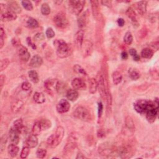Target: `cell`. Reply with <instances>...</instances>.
<instances>
[{
    "instance_id": "6f0895ef",
    "label": "cell",
    "mask_w": 159,
    "mask_h": 159,
    "mask_svg": "<svg viewBox=\"0 0 159 159\" xmlns=\"http://www.w3.org/2000/svg\"><path fill=\"white\" fill-rule=\"evenodd\" d=\"M12 44L14 46L17 47H18L21 45V43H20L19 39H17V38H15L12 39Z\"/></svg>"
},
{
    "instance_id": "4316f807",
    "label": "cell",
    "mask_w": 159,
    "mask_h": 159,
    "mask_svg": "<svg viewBox=\"0 0 159 159\" xmlns=\"http://www.w3.org/2000/svg\"><path fill=\"white\" fill-rule=\"evenodd\" d=\"M34 101L38 104H42L46 101V98L44 94L41 92H36L33 96Z\"/></svg>"
},
{
    "instance_id": "ffe728a7",
    "label": "cell",
    "mask_w": 159,
    "mask_h": 159,
    "mask_svg": "<svg viewBox=\"0 0 159 159\" xmlns=\"http://www.w3.org/2000/svg\"><path fill=\"white\" fill-rule=\"evenodd\" d=\"M17 19L16 14L10 11H6L5 13L1 14V20L3 21H14Z\"/></svg>"
},
{
    "instance_id": "8fae6325",
    "label": "cell",
    "mask_w": 159,
    "mask_h": 159,
    "mask_svg": "<svg viewBox=\"0 0 159 159\" xmlns=\"http://www.w3.org/2000/svg\"><path fill=\"white\" fill-rule=\"evenodd\" d=\"M81 50L85 57L90 56L93 52L92 42L88 40H85V41H83Z\"/></svg>"
},
{
    "instance_id": "4dcf8cb0",
    "label": "cell",
    "mask_w": 159,
    "mask_h": 159,
    "mask_svg": "<svg viewBox=\"0 0 159 159\" xmlns=\"http://www.w3.org/2000/svg\"><path fill=\"white\" fill-rule=\"evenodd\" d=\"M125 125L126 127L130 130V131H134L135 130V124H134V122L132 119V118L129 116H128L126 117L125 119Z\"/></svg>"
},
{
    "instance_id": "f546056e",
    "label": "cell",
    "mask_w": 159,
    "mask_h": 159,
    "mask_svg": "<svg viewBox=\"0 0 159 159\" xmlns=\"http://www.w3.org/2000/svg\"><path fill=\"white\" fill-rule=\"evenodd\" d=\"M26 26L29 28L36 29L39 27V22L36 19L29 17L28 18L27 21H26Z\"/></svg>"
},
{
    "instance_id": "6125c7cd",
    "label": "cell",
    "mask_w": 159,
    "mask_h": 159,
    "mask_svg": "<svg viewBox=\"0 0 159 159\" xmlns=\"http://www.w3.org/2000/svg\"><path fill=\"white\" fill-rule=\"evenodd\" d=\"M4 36H0V49H2L4 46Z\"/></svg>"
},
{
    "instance_id": "ee69618b",
    "label": "cell",
    "mask_w": 159,
    "mask_h": 159,
    "mask_svg": "<svg viewBox=\"0 0 159 159\" xmlns=\"http://www.w3.org/2000/svg\"><path fill=\"white\" fill-rule=\"evenodd\" d=\"M40 11L42 14L47 16L50 13V8L47 3H44L41 6Z\"/></svg>"
},
{
    "instance_id": "6da1fadb",
    "label": "cell",
    "mask_w": 159,
    "mask_h": 159,
    "mask_svg": "<svg viewBox=\"0 0 159 159\" xmlns=\"http://www.w3.org/2000/svg\"><path fill=\"white\" fill-rule=\"evenodd\" d=\"M54 46L56 48L57 56L62 58L71 56L73 52L72 46L66 43L63 39H56L54 41Z\"/></svg>"
},
{
    "instance_id": "681fc988",
    "label": "cell",
    "mask_w": 159,
    "mask_h": 159,
    "mask_svg": "<svg viewBox=\"0 0 159 159\" xmlns=\"http://www.w3.org/2000/svg\"><path fill=\"white\" fill-rule=\"evenodd\" d=\"M30 152V148L29 147H24L22 148L21 152V158H27L29 155Z\"/></svg>"
},
{
    "instance_id": "9a60e30c",
    "label": "cell",
    "mask_w": 159,
    "mask_h": 159,
    "mask_svg": "<svg viewBox=\"0 0 159 159\" xmlns=\"http://www.w3.org/2000/svg\"><path fill=\"white\" fill-rule=\"evenodd\" d=\"M8 10L15 14H20L22 11V8L17 2L11 1L8 3Z\"/></svg>"
},
{
    "instance_id": "52a82bcc",
    "label": "cell",
    "mask_w": 159,
    "mask_h": 159,
    "mask_svg": "<svg viewBox=\"0 0 159 159\" xmlns=\"http://www.w3.org/2000/svg\"><path fill=\"white\" fill-rule=\"evenodd\" d=\"M117 152L120 157L122 158H130L132 155L131 154L132 149L130 147L126 145H123L119 147L118 149H117Z\"/></svg>"
},
{
    "instance_id": "7402d4cb",
    "label": "cell",
    "mask_w": 159,
    "mask_h": 159,
    "mask_svg": "<svg viewBox=\"0 0 159 159\" xmlns=\"http://www.w3.org/2000/svg\"><path fill=\"white\" fill-rule=\"evenodd\" d=\"M26 144H27V146L29 148L36 147L38 144V139L37 137V136L34 134L30 136L27 141H26Z\"/></svg>"
},
{
    "instance_id": "2e32d148",
    "label": "cell",
    "mask_w": 159,
    "mask_h": 159,
    "mask_svg": "<svg viewBox=\"0 0 159 159\" xmlns=\"http://www.w3.org/2000/svg\"><path fill=\"white\" fill-rule=\"evenodd\" d=\"M20 133L13 127L9 131V138L12 144H18L20 142Z\"/></svg>"
},
{
    "instance_id": "d6a6232c",
    "label": "cell",
    "mask_w": 159,
    "mask_h": 159,
    "mask_svg": "<svg viewBox=\"0 0 159 159\" xmlns=\"http://www.w3.org/2000/svg\"><path fill=\"white\" fill-rule=\"evenodd\" d=\"M147 2L146 1H142L139 2L137 3V10L139 11V13L143 15L147 11Z\"/></svg>"
},
{
    "instance_id": "30bf717a",
    "label": "cell",
    "mask_w": 159,
    "mask_h": 159,
    "mask_svg": "<svg viewBox=\"0 0 159 159\" xmlns=\"http://www.w3.org/2000/svg\"><path fill=\"white\" fill-rule=\"evenodd\" d=\"M70 108V104L69 102L65 99L61 100L57 104L56 109L59 113H65L69 111Z\"/></svg>"
},
{
    "instance_id": "8992f818",
    "label": "cell",
    "mask_w": 159,
    "mask_h": 159,
    "mask_svg": "<svg viewBox=\"0 0 159 159\" xmlns=\"http://www.w3.org/2000/svg\"><path fill=\"white\" fill-rule=\"evenodd\" d=\"M97 82H98V88H99V92L101 95V97L106 100V90L108 87L106 86L104 83V76L101 73H100L97 75Z\"/></svg>"
},
{
    "instance_id": "5b68a950",
    "label": "cell",
    "mask_w": 159,
    "mask_h": 159,
    "mask_svg": "<svg viewBox=\"0 0 159 159\" xmlns=\"http://www.w3.org/2000/svg\"><path fill=\"white\" fill-rule=\"evenodd\" d=\"M85 2L82 1V0H78V1H70L69 2V5L71 8V10L73 11V13L79 16L82 13L83 9L85 6Z\"/></svg>"
},
{
    "instance_id": "680465c9",
    "label": "cell",
    "mask_w": 159,
    "mask_h": 159,
    "mask_svg": "<svg viewBox=\"0 0 159 159\" xmlns=\"http://www.w3.org/2000/svg\"><path fill=\"white\" fill-rule=\"evenodd\" d=\"M101 4L104 6H108V7H111V1H106V0H104V1H101Z\"/></svg>"
},
{
    "instance_id": "60d3db41",
    "label": "cell",
    "mask_w": 159,
    "mask_h": 159,
    "mask_svg": "<svg viewBox=\"0 0 159 159\" xmlns=\"http://www.w3.org/2000/svg\"><path fill=\"white\" fill-rule=\"evenodd\" d=\"M126 14L128 17L133 21V22H137V15L136 12L133 9L131 8H129L128 10L126 11Z\"/></svg>"
},
{
    "instance_id": "277c9868",
    "label": "cell",
    "mask_w": 159,
    "mask_h": 159,
    "mask_svg": "<svg viewBox=\"0 0 159 159\" xmlns=\"http://www.w3.org/2000/svg\"><path fill=\"white\" fill-rule=\"evenodd\" d=\"M54 22L56 26L59 29H64L68 26V21L63 13H59L54 17Z\"/></svg>"
},
{
    "instance_id": "e0dca14e",
    "label": "cell",
    "mask_w": 159,
    "mask_h": 159,
    "mask_svg": "<svg viewBox=\"0 0 159 159\" xmlns=\"http://www.w3.org/2000/svg\"><path fill=\"white\" fill-rule=\"evenodd\" d=\"M43 64V59L39 55L34 56L29 62V66L32 68H38Z\"/></svg>"
},
{
    "instance_id": "e7e4bbea",
    "label": "cell",
    "mask_w": 159,
    "mask_h": 159,
    "mask_svg": "<svg viewBox=\"0 0 159 159\" xmlns=\"http://www.w3.org/2000/svg\"><path fill=\"white\" fill-rule=\"evenodd\" d=\"M129 54H130L131 56H132V57L135 56L136 54H137V51H136V50L135 49H130L129 50Z\"/></svg>"
},
{
    "instance_id": "d6986e66",
    "label": "cell",
    "mask_w": 159,
    "mask_h": 159,
    "mask_svg": "<svg viewBox=\"0 0 159 159\" xmlns=\"http://www.w3.org/2000/svg\"><path fill=\"white\" fill-rule=\"evenodd\" d=\"M68 139V142L67 143L66 146L64 147V152L67 154H71L76 147V143L75 140H72V137Z\"/></svg>"
},
{
    "instance_id": "03108f58",
    "label": "cell",
    "mask_w": 159,
    "mask_h": 159,
    "mask_svg": "<svg viewBox=\"0 0 159 159\" xmlns=\"http://www.w3.org/2000/svg\"><path fill=\"white\" fill-rule=\"evenodd\" d=\"M133 58L135 61H139L140 60V56L138 54H136L135 56L133 57Z\"/></svg>"
},
{
    "instance_id": "8d00e7d4",
    "label": "cell",
    "mask_w": 159,
    "mask_h": 159,
    "mask_svg": "<svg viewBox=\"0 0 159 159\" xmlns=\"http://www.w3.org/2000/svg\"><path fill=\"white\" fill-rule=\"evenodd\" d=\"M13 128L20 134L24 128L22 120L21 119H19L15 121L13 124Z\"/></svg>"
},
{
    "instance_id": "9f6ffc18",
    "label": "cell",
    "mask_w": 159,
    "mask_h": 159,
    "mask_svg": "<svg viewBox=\"0 0 159 159\" xmlns=\"http://www.w3.org/2000/svg\"><path fill=\"white\" fill-rule=\"evenodd\" d=\"M7 139H8V137L5 134L4 135L2 139H1V148H2V150L3 148V146H4L6 142H7Z\"/></svg>"
},
{
    "instance_id": "ab89813d",
    "label": "cell",
    "mask_w": 159,
    "mask_h": 159,
    "mask_svg": "<svg viewBox=\"0 0 159 159\" xmlns=\"http://www.w3.org/2000/svg\"><path fill=\"white\" fill-rule=\"evenodd\" d=\"M129 75L130 78L133 80H137L140 78V74L137 70L134 68H131L129 70Z\"/></svg>"
},
{
    "instance_id": "9c48e42d",
    "label": "cell",
    "mask_w": 159,
    "mask_h": 159,
    "mask_svg": "<svg viewBox=\"0 0 159 159\" xmlns=\"http://www.w3.org/2000/svg\"><path fill=\"white\" fill-rule=\"evenodd\" d=\"M17 52H18V55L21 60L24 62H27L29 61L31 57V54L28 52L27 48L22 46L21 44V45L18 47Z\"/></svg>"
},
{
    "instance_id": "cb8c5ba5",
    "label": "cell",
    "mask_w": 159,
    "mask_h": 159,
    "mask_svg": "<svg viewBox=\"0 0 159 159\" xmlns=\"http://www.w3.org/2000/svg\"><path fill=\"white\" fill-rule=\"evenodd\" d=\"M87 21H88V18L86 13H83L82 14H80L77 20L78 27L80 28H84L87 24Z\"/></svg>"
},
{
    "instance_id": "816d5d0a",
    "label": "cell",
    "mask_w": 159,
    "mask_h": 159,
    "mask_svg": "<svg viewBox=\"0 0 159 159\" xmlns=\"http://www.w3.org/2000/svg\"><path fill=\"white\" fill-rule=\"evenodd\" d=\"M44 39H45V36H44V34L42 32L37 33L34 37V40L35 41L39 42V41H42Z\"/></svg>"
},
{
    "instance_id": "94428289",
    "label": "cell",
    "mask_w": 159,
    "mask_h": 159,
    "mask_svg": "<svg viewBox=\"0 0 159 159\" xmlns=\"http://www.w3.org/2000/svg\"><path fill=\"white\" fill-rule=\"evenodd\" d=\"M117 22H118V24L120 26V27H122V26H124V24H125V21L122 18H119Z\"/></svg>"
},
{
    "instance_id": "f35d334b",
    "label": "cell",
    "mask_w": 159,
    "mask_h": 159,
    "mask_svg": "<svg viewBox=\"0 0 159 159\" xmlns=\"http://www.w3.org/2000/svg\"><path fill=\"white\" fill-rule=\"evenodd\" d=\"M122 76L120 72L116 71V72H114L112 74V80H113V83H114V85H117L119 84L122 81Z\"/></svg>"
},
{
    "instance_id": "7bdbcfd3",
    "label": "cell",
    "mask_w": 159,
    "mask_h": 159,
    "mask_svg": "<svg viewBox=\"0 0 159 159\" xmlns=\"http://www.w3.org/2000/svg\"><path fill=\"white\" fill-rule=\"evenodd\" d=\"M133 41V37L130 32H127L124 37V42L127 45H130Z\"/></svg>"
},
{
    "instance_id": "003e7915",
    "label": "cell",
    "mask_w": 159,
    "mask_h": 159,
    "mask_svg": "<svg viewBox=\"0 0 159 159\" xmlns=\"http://www.w3.org/2000/svg\"><path fill=\"white\" fill-rule=\"evenodd\" d=\"M85 158V157L82 154H78L76 157V158Z\"/></svg>"
},
{
    "instance_id": "4fadbf2b",
    "label": "cell",
    "mask_w": 159,
    "mask_h": 159,
    "mask_svg": "<svg viewBox=\"0 0 159 159\" xmlns=\"http://www.w3.org/2000/svg\"><path fill=\"white\" fill-rule=\"evenodd\" d=\"M114 151L112 146L110 143L102 144L99 147V153L102 155H110Z\"/></svg>"
},
{
    "instance_id": "1f68e13d",
    "label": "cell",
    "mask_w": 159,
    "mask_h": 159,
    "mask_svg": "<svg viewBox=\"0 0 159 159\" xmlns=\"http://www.w3.org/2000/svg\"><path fill=\"white\" fill-rule=\"evenodd\" d=\"M47 144L51 147H56L57 146H58L59 143L56 139L55 134L51 135L48 137L47 140Z\"/></svg>"
},
{
    "instance_id": "91938a15",
    "label": "cell",
    "mask_w": 159,
    "mask_h": 159,
    "mask_svg": "<svg viewBox=\"0 0 159 159\" xmlns=\"http://www.w3.org/2000/svg\"><path fill=\"white\" fill-rule=\"evenodd\" d=\"M27 42H28V44H29V46H31L34 49H36V46H35L34 45V44L32 42V41H31V39L30 38H27Z\"/></svg>"
},
{
    "instance_id": "c3c4849f",
    "label": "cell",
    "mask_w": 159,
    "mask_h": 159,
    "mask_svg": "<svg viewBox=\"0 0 159 159\" xmlns=\"http://www.w3.org/2000/svg\"><path fill=\"white\" fill-rule=\"evenodd\" d=\"M10 64V60L8 58H3L1 60V65H0V71L3 72Z\"/></svg>"
},
{
    "instance_id": "3957f363",
    "label": "cell",
    "mask_w": 159,
    "mask_h": 159,
    "mask_svg": "<svg viewBox=\"0 0 159 159\" xmlns=\"http://www.w3.org/2000/svg\"><path fill=\"white\" fill-rule=\"evenodd\" d=\"M73 114L76 118L82 121H88L92 119L90 112L83 106H78Z\"/></svg>"
},
{
    "instance_id": "be15d7a7",
    "label": "cell",
    "mask_w": 159,
    "mask_h": 159,
    "mask_svg": "<svg viewBox=\"0 0 159 159\" xmlns=\"http://www.w3.org/2000/svg\"><path fill=\"white\" fill-rule=\"evenodd\" d=\"M121 58L123 60H126L128 58V53L126 51H123L121 53Z\"/></svg>"
},
{
    "instance_id": "b9f144b4",
    "label": "cell",
    "mask_w": 159,
    "mask_h": 159,
    "mask_svg": "<svg viewBox=\"0 0 159 159\" xmlns=\"http://www.w3.org/2000/svg\"><path fill=\"white\" fill-rule=\"evenodd\" d=\"M41 130H42V129H41L40 122L37 121V122H35L34 126H33V128H32V134L38 136L40 133Z\"/></svg>"
},
{
    "instance_id": "d4e9b609",
    "label": "cell",
    "mask_w": 159,
    "mask_h": 159,
    "mask_svg": "<svg viewBox=\"0 0 159 159\" xmlns=\"http://www.w3.org/2000/svg\"><path fill=\"white\" fill-rule=\"evenodd\" d=\"M23 105L24 103L22 101L20 100H16L11 104V110L14 113H16L21 110V109L23 106Z\"/></svg>"
},
{
    "instance_id": "484cf974",
    "label": "cell",
    "mask_w": 159,
    "mask_h": 159,
    "mask_svg": "<svg viewBox=\"0 0 159 159\" xmlns=\"http://www.w3.org/2000/svg\"><path fill=\"white\" fill-rule=\"evenodd\" d=\"M98 89V82L96 79L92 78L89 80V92L92 94H94Z\"/></svg>"
},
{
    "instance_id": "db71d44e",
    "label": "cell",
    "mask_w": 159,
    "mask_h": 159,
    "mask_svg": "<svg viewBox=\"0 0 159 159\" xmlns=\"http://www.w3.org/2000/svg\"><path fill=\"white\" fill-rule=\"evenodd\" d=\"M98 118H101L102 114H103V105L101 102L98 103Z\"/></svg>"
},
{
    "instance_id": "ac0fdd59",
    "label": "cell",
    "mask_w": 159,
    "mask_h": 159,
    "mask_svg": "<svg viewBox=\"0 0 159 159\" xmlns=\"http://www.w3.org/2000/svg\"><path fill=\"white\" fill-rule=\"evenodd\" d=\"M158 108H154L146 112V118L148 122H154L155 121L158 114Z\"/></svg>"
},
{
    "instance_id": "f5cc1de1",
    "label": "cell",
    "mask_w": 159,
    "mask_h": 159,
    "mask_svg": "<svg viewBox=\"0 0 159 159\" xmlns=\"http://www.w3.org/2000/svg\"><path fill=\"white\" fill-rule=\"evenodd\" d=\"M32 87L31 84L28 82H24L21 85V88L24 91H29Z\"/></svg>"
},
{
    "instance_id": "d590c367",
    "label": "cell",
    "mask_w": 159,
    "mask_h": 159,
    "mask_svg": "<svg viewBox=\"0 0 159 159\" xmlns=\"http://www.w3.org/2000/svg\"><path fill=\"white\" fill-rule=\"evenodd\" d=\"M141 56L144 58H151L154 54V52L149 48H145L141 51Z\"/></svg>"
},
{
    "instance_id": "f907efd6",
    "label": "cell",
    "mask_w": 159,
    "mask_h": 159,
    "mask_svg": "<svg viewBox=\"0 0 159 159\" xmlns=\"http://www.w3.org/2000/svg\"><path fill=\"white\" fill-rule=\"evenodd\" d=\"M46 35L47 38L49 39H52L54 38L55 36V32L54 31V30H53L52 28H49L47 29L46 31Z\"/></svg>"
},
{
    "instance_id": "11a10c76",
    "label": "cell",
    "mask_w": 159,
    "mask_h": 159,
    "mask_svg": "<svg viewBox=\"0 0 159 159\" xmlns=\"http://www.w3.org/2000/svg\"><path fill=\"white\" fill-rule=\"evenodd\" d=\"M5 80H6L5 76L4 75H1V76H0V87H1V89H2L5 83Z\"/></svg>"
},
{
    "instance_id": "ba28073f",
    "label": "cell",
    "mask_w": 159,
    "mask_h": 159,
    "mask_svg": "<svg viewBox=\"0 0 159 159\" xmlns=\"http://www.w3.org/2000/svg\"><path fill=\"white\" fill-rule=\"evenodd\" d=\"M58 80L56 79H48L44 82V87L49 94H52L54 91H56V86Z\"/></svg>"
},
{
    "instance_id": "836d02e7",
    "label": "cell",
    "mask_w": 159,
    "mask_h": 159,
    "mask_svg": "<svg viewBox=\"0 0 159 159\" xmlns=\"http://www.w3.org/2000/svg\"><path fill=\"white\" fill-rule=\"evenodd\" d=\"M29 77L31 81L34 83H38L39 82V77L38 72L35 70H30L28 72Z\"/></svg>"
},
{
    "instance_id": "f6af8a7d",
    "label": "cell",
    "mask_w": 159,
    "mask_h": 159,
    "mask_svg": "<svg viewBox=\"0 0 159 159\" xmlns=\"http://www.w3.org/2000/svg\"><path fill=\"white\" fill-rule=\"evenodd\" d=\"M21 4L24 8L26 10L31 11L33 10V5L31 2L28 1V0H25V1H22Z\"/></svg>"
},
{
    "instance_id": "603a6c76",
    "label": "cell",
    "mask_w": 159,
    "mask_h": 159,
    "mask_svg": "<svg viewBox=\"0 0 159 159\" xmlns=\"http://www.w3.org/2000/svg\"><path fill=\"white\" fill-rule=\"evenodd\" d=\"M78 96H79V94L78 92L74 89L68 90L66 93V96H67V99L71 101H76L78 98Z\"/></svg>"
},
{
    "instance_id": "bcb514c9",
    "label": "cell",
    "mask_w": 159,
    "mask_h": 159,
    "mask_svg": "<svg viewBox=\"0 0 159 159\" xmlns=\"http://www.w3.org/2000/svg\"><path fill=\"white\" fill-rule=\"evenodd\" d=\"M74 72H76V74H82V75H87V73L86 72V70L80 65H75L74 67Z\"/></svg>"
},
{
    "instance_id": "f1b7e54d",
    "label": "cell",
    "mask_w": 159,
    "mask_h": 159,
    "mask_svg": "<svg viewBox=\"0 0 159 159\" xmlns=\"http://www.w3.org/2000/svg\"><path fill=\"white\" fill-rule=\"evenodd\" d=\"M92 4V13L93 16L95 18H97L99 16L100 14V9L98 6V1H91Z\"/></svg>"
},
{
    "instance_id": "83f0119b",
    "label": "cell",
    "mask_w": 159,
    "mask_h": 159,
    "mask_svg": "<svg viewBox=\"0 0 159 159\" xmlns=\"http://www.w3.org/2000/svg\"><path fill=\"white\" fill-rule=\"evenodd\" d=\"M64 133H65L64 128L62 126H58L57 128L55 135H56V139H57V140L59 144L62 142V139L64 138Z\"/></svg>"
},
{
    "instance_id": "7dc6e473",
    "label": "cell",
    "mask_w": 159,
    "mask_h": 159,
    "mask_svg": "<svg viewBox=\"0 0 159 159\" xmlns=\"http://www.w3.org/2000/svg\"><path fill=\"white\" fill-rule=\"evenodd\" d=\"M47 154V151L44 148H39L36 152L37 157L39 158H43L46 157Z\"/></svg>"
},
{
    "instance_id": "44dd1931",
    "label": "cell",
    "mask_w": 159,
    "mask_h": 159,
    "mask_svg": "<svg viewBox=\"0 0 159 159\" xmlns=\"http://www.w3.org/2000/svg\"><path fill=\"white\" fill-rule=\"evenodd\" d=\"M20 151V148L16 144H11L8 147V152L11 157L14 158L17 156Z\"/></svg>"
},
{
    "instance_id": "5bb4252c",
    "label": "cell",
    "mask_w": 159,
    "mask_h": 159,
    "mask_svg": "<svg viewBox=\"0 0 159 159\" xmlns=\"http://www.w3.org/2000/svg\"><path fill=\"white\" fill-rule=\"evenodd\" d=\"M84 38V31L79 30L75 35L74 41L75 44V46L78 50H81L82 44L83 42Z\"/></svg>"
},
{
    "instance_id": "7a4b0ae2",
    "label": "cell",
    "mask_w": 159,
    "mask_h": 159,
    "mask_svg": "<svg viewBox=\"0 0 159 159\" xmlns=\"http://www.w3.org/2000/svg\"><path fill=\"white\" fill-rule=\"evenodd\" d=\"M154 108H158V100L156 98L154 102L146 100H139L134 104V108L140 114H146L147 111Z\"/></svg>"
},
{
    "instance_id": "74e56055",
    "label": "cell",
    "mask_w": 159,
    "mask_h": 159,
    "mask_svg": "<svg viewBox=\"0 0 159 159\" xmlns=\"http://www.w3.org/2000/svg\"><path fill=\"white\" fill-rule=\"evenodd\" d=\"M42 130H47L52 126V122L47 119H42L39 121Z\"/></svg>"
},
{
    "instance_id": "e575fe53",
    "label": "cell",
    "mask_w": 159,
    "mask_h": 159,
    "mask_svg": "<svg viewBox=\"0 0 159 159\" xmlns=\"http://www.w3.org/2000/svg\"><path fill=\"white\" fill-rule=\"evenodd\" d=\"M67 86L66 85L65 83L62 82L58 81L57 84V86H56V92L58 94H63L66 91L67 92L68 90H67Z\"/></svg>"
},
{
    "instance_id": "7c38bea8",
    "label": "cell",
    "mask_w": 159,
    "mask_h": 159,
    "mask_svg": "<svg viewBox=\"0 0 159 159\" xmlns=\"http://www.w3.org/2000/svg\"><path fill=\"white\" fill-rule=\"evenodd\" d=\"M72 86L75 90H85L86 89V85L82 79L76 78L72 81Z\"/></svg>"
}]
</instances>
